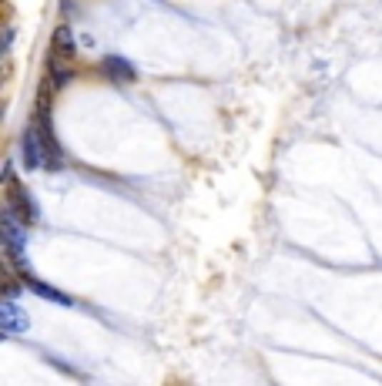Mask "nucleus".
<instances>
[{
  "mask_svg": "<svg viewBox=\"0 0 382 386\" xmlns=\"http://www.w3.org/2000/svg\"><path fill=\"white\" fill-rule=\"evenodd\" d=\"M51 44H54V54H61V57H74V34H71V27L67 24H61L54 31V37H51Z\"/></svg>",
  "mask_w": 382,
  "mask_h": 386,
  "instance_id": "obj_5",
  "label": "nucleus"
},
{
  "mask_svg": "<svg viewBox=\"0 0 382 386\" xmlns=\"http://www.w3.org/2000/svg\"><path fill=\"white\" fill-rule=\"evenodd\" d=\"M11 41H14V27H4V54H7V51H11Z\"/></svg>",
  "mask_w": 382,
  "mask_h": 386,
  "instance_id": "obj_8",
  "label": "nucleus"
},
{
  "mask_svg": "<svg viewBox=\"0 0 382 386\" xmlns=\"http://www.w3.org/2000/svg\"><path fill=\"white\" fill-rule=\"evenodd\" d=\"M24 282H27V289H31V292H37V296H41V299H51V302H61V306H71V296H64V292H57V289L44 286V282H37V279L24 276Z\"/></svg>",
  "mask_w": 382,
  "mask_h": 386,
  "instance_id": "obj_6",
  "label": "nucleus"
},
{
  "mask_svg": "<svg viewBox=\"0 0 382 386\" xmlns=\"http://www.w3.org/2000/svg\"><path fill=\"white\" fill-rule=\"evenodd\" d=\"M7 209H11L14 215H21L24 225H27V222H37V215H41V212H37V205H34L31 195H27L24 188H17L14 182H11V202H7Z\"/></svg>",
  "mask_w": 382,
  "mask_h": 386,
  "instance_id": "obj_2",
  "label": "nucleus"
},
{
  "mask_svg": "<svg viewBox=\"0 0 382 386\" xmlns=\"http://www.w3.org/2000/svg\"><path fill=\"white\" fill-rule=\"evenodd\" d=\"M104 74L114 77V81H134V77H138V71H134L131 61H124V57L111 54V57H104Z\"/></svg>",
  "mask_w": 382,
  "mask_h": 386,
  "instance_id": "obj_4",
  "label": "nucleus"
},
{
  "mask_svg": "<svg viewBox=\"0 0 382 386\" xmlns=\"http://www.w3.org/2000/svg\"><path fill=\"white\" fill-rule=\"evenodd\" d=\"M0 320H4V332H7V336H17V332L31 330V320H27L21 309L14 306L11 299H7V302H4V309H0Z\"/></svg>",
  "mask_w": 382,
  "mask_h": 386,
  "instance_id": "obj_3",
  "label": "nucleus"
},
{
  "mask_svg": "<svg viewBox=\"0 0 382 386\" xmlns=\"http://www.w3.org/2000/svg\"><path fill=\"white\" fill-rule=\"evenodd\" d=\"M51 77H54V84H57V88H61V84H67V81H71V71L51 61Z\"/></svg>",
  "mask_w": 382,
  "mask_h": 386,
  "instance_id": "obj_7",
  "label": "nucleus"
},
{
  "mask_svg": "<svg viewBox=\"0 0 382 386\" xmlns=\"http://www.w3.org/2000/svg\"><path fill=\"white\" fill-rule=\"evenodd\" d=\"M21 158H24V168L34 172V168L47 165V152H44V142H41V134L34 124H27L21 134Z\"/></svg>",
  "mask_w": 382,
  "mask_h": 386,
  "instance_id": "obj_1",
  "label": "nucleus"
}]
</instances>
